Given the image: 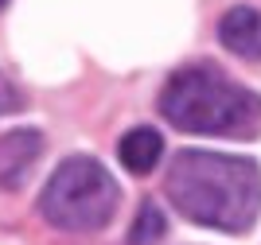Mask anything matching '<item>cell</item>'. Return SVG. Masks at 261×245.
Segmentation results:
<instances>
[{
    "label": "cell",
    "mask_w": 261,
    "mask_h": 245,
    "mask_svg": "<svg viewBox=\"0 0 261 245\" xmlns=\"http://www.w3.org/2000/svg\"><path fill=\"white\" fill-rule=\"evenodd\" d=\"M20 109H23V94L0 74V117H4V113H20Z\"/></svg>",
    "instance_id": "cell-8"
},
{
    "label": "cell",
    "mask_w": 261,
    "mask_h": 245,
    "mask_svg": "<svg viewBox=\"0 0 261 245\" xmlns=\"http://www.w3.org/2000/svg\"><path fill=\"white\" fill-rule=\"evenodd\" d=\"M113 210H117V183L90 156L63 160L39 195V214L70 234L101 230L113 218Z\"/></svg>",
    "instance_id": "cell-3"
},
{
    "label": "cell",
    "mask_w": 261,
    "mask_h": 245,
    "mask_svg": "<svg viewBox=\"0 0 261 245\" xmlns=\"http://www.w3.org/2000/svg\"><path fill=\"white\" fill-rule=\"evenodd\" d=\"M218 39L222 47L242 59H261V12L257 8H230L222 20H218Z\"/></svg>",
    "instance_id": "cell-5"
},
{
    "label": "cell",
    "mask_w": 261,
    "mask_h": 245,
    "mask_svg": "<svg viewBox=\"0 0 261 245\" xmlns=\"http://www.w3.org/2000/svg\"><path fill=\"white\" fill-rule=\"evenodd\" d=\"M39 152H43V137L35 128H12V132H4L0 137V187L16 191L28 179V171L35 168Z\"/></svg>",
    "instance_id": "cell-4"
},
{
    "label": "cell",
    "mask_w": 261,
    "mask_h": 245,
    "mask_svg": "<svg viewBox=\"0 0 261 245\" xmlns=\"http://www.w3.org/2000/svg\"><path fill=\"white\" fill-rule=\"evenodd\" d=\"M117 156H121V164H125L133 175H148V171L156 168V160L164 156V137L156 132V128L141 125V128H133V132L121 137Z\"/></svg>",
    "instance_id": "cell-6"
},
{
    "label": "cell",
    "mask_w": 261,
    "mask_h": 245,
    "mask_svg": "<svg viewBox=\"0 0 261 245\" xmlns=\"http://www.w3.org/2000/svg\"><path fill=\"white\" fill-rule=\"evenodd\" d=\"M164 191L191 222L222 234H246L261 210V168L242 156L187 148L172 160Z\"/></svg>",
    "instance_id": "cell-1"
},
{
    "label": "cell",
    "mask_w": 261,
    "mask_h": 245,
    "mask_svg": "<svg viewBox=\"0 0 261 245\" xmlns=\"http://www.w3.org/2000/svg\"><path fill=\"white\" fill-rule=\"evenodd\" d=\"M4 4H8V0H0V8H4Z\"/></svg>",
    "instance_id": "cell-9"
},
{
    "label": "cell",
    "mask_w": 261,
    "mask_h": 245,
    "mask_svg": "<svg viewBox=\"0 0 261 245\" xmlns=\"http://www.w3.org/2000/svg\"><path fill=\"white\" fill-rule=\"evenodd\" d=\"M160 113L184 132L199 137H257L261 97L226 78L215 66H184L168 78L160 94Z\"/></svg>",
    "instance_id": "cell-2"
},
{
    "label": "cell",
    "mask_w": 261,
    "mask_h": 245,
    "mask_svg": "<svg viewBox=\"0 0 261 245\" xmlns=\"http://www.w3.org/2000/svg\"><path fill=\"white\" fill-rule=\"evenodd\" d=\"M164 230H168V222H164L160 206L144 203L141 214H137V222H133V230H129V245H156L164 237Z\"/></svg>",
    "instance_id": "cell-7"
}]
</instances>
